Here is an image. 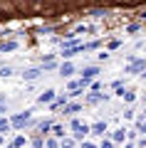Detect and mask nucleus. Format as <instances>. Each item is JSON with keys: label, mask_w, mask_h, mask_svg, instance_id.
<instances>
[{"label": "nucleus", "mask_w": 146, "mask_h": 148, "mask_svg": "<svg viewBox=\"0 0 146 148\" xmlns=\"http://www.w3.org/2000/svg\"><path fill=\"white\" fill-rule=\"evenodd\" d=\"M30 121H32V111L27 109V111H22V114H15V116L10 119V126H15V128H22V126H27Z\"/></svg>", "instance_id": "1"}, {"label": "nucleus", "mask_w": 146, "mask_h": 148, "mask_svg": "<svg viewBox=\"0 0 146 148\" xmlns=\"http://www.w3.org/2000/svg\"><path fill=\"white\" fill-rule=\"evenodd\" d=\"M72 131H74V138H84L89 133V126H87V123H82L79 119H74V121H72Z\"/></svg>", "instance_id": "2"}, {"label": "nucleus", "mask_w": 146, "mask_h": 148, "mask_svg": "<svg viewBox=\"0 0 146 148\" xmlns=\"http://www.w3.org/2000/svg\"><path fill=\"white\" fill-rule=\"evenodd\" d=\"M55 96H57V91H55V89H47V91H42V94L37 96V104H52Z\"/></svg>", "instance_id": "3"}, {"label": "nucleus", "mask_w": 146, "mask_h": 148, "mask_svg": "<svg viewBox=\"0 0 146 148\" xmlns=\"http://www.w3.org/2000/svg\"><path fill=\"white\" fill-rule=\"evenodd\" d=\"M146 69V62L144 59H131V64L126 67V74H134V72H144Z\"/></svg>", "instance_id": "4"}, {"label": "nucleus", "mask_w": 146, "mask_h": 148, "mask_svg": "<svg viewBox=\"0 0 146 148\" xmlns=\"http://www.w3.org/2000/svg\"><path fill=\"white\" fill-rule=\"evenodd\" d=\"M40 74H42V67H37V69H25V72H22V79H25V82H35Z\"/></svg>", "instance_id": "5"}, {"label": "nucleus", "mask_w": 146, "mask_h": 148, "mask_svg": "<svg viewBox=\"0 0 146 148\" xmlns=\"http://www.w3.org/2000/svg\"><path fill=\"white\" fill-rule=\"evenodd\" d=\"M97 74H99V67H84V69H82V79H84V82H92Z\"/></svg>", "instance_id": "6"}, {"label": "nucleus", "mask_w": 146, "mask_h": 148, "mask_svg": "<svg viewBox=\"0 0 146 148\" xmlns=\"http://www.w3.org/2000/svg\"><path fill=\"white\" fill-rule=\"evenodd\" d=\"M89 131L97 133V136H104V133H107V121H97L94 126H89Z\"/></svg>", "instance_id": "7"}, {"label": "nucleus", "mask_w": 146, "mask_h": 148, "mask_svg": "<svg viewBox=\"0 0 146 148\" xmlns=\"http://www.w3.org/2000/svg\"><path fill=\"white\" fill-rule=\"evenodd\" d=\"M60 74H62V77H69V74H74V64H72V62H64L62 67H60Z\"/></svg>", "instance_id": "8"}, {"label": "nucleus", "mask_w": 146, "mask_h": 148, "mask_svg": "<svg viewBox=\"0 0 146 148\" xmlns=\"http://www.w3.org/2000/svg\"><path fill=\"white\" fill-rule=\"evenodd\" d=\"M64 104H67V96H64V94H57V96H55V101H52V109H62Z\"/></svg>", "instance_id": "9"}, {"label": "nucleus", "mask_w": 146, "mask_h": 148, "mask_svg": "<svg viewBox=\"0 0 146 148\" xmlns=\"http://www.w3.org/2000/svg\"><path fill=\"white\" fill-rule=\"evenodd\" d=\"M124 136H126V131H124V128L114 131V133H111V143H121V141H124Z\"/></svg>", "instance_id": "10"}, {"label": "nucleus", "mask_w": 146, "mask_h": 148, "mask_svg": "<svg viewBox=\"0 0 146 148\" xmlns=\"http://www.w3.org/2000/svg\"><path fill=\"white\" fill-rule=\"evenodd\" d=\"M79 109H82L79 104H64V106H62V111H64V114H77Z\"/></svg>", "instance_id": "11"}, {"label": "nucleus", "mask_w": 146, "mask_h": 148, "mask_svg": "<svg viewBox=\"0 0 146 148\" xmlns=\"http://www.w3.org/2000/svg\"><path fill=\"white\" fill-rule=\"evenodd\" d=\"M12 49H17V42H3L0 45V52H12Z\"/></svg>", "instance_id": "12"}, {"label": "nucleus", "mask_w": 146, "mask_h": 148, "mask_svg": "<svg viewBox=\"0 0 146 148\" xmlns=\"http://www.w3.org/2000/svg\"><path fill=\"white\" fill-rule=\"evenodd\" d=\"M22 146H25V136H17L15 141L10 143V148H22Z\"/></svg>", "instance_id": "13"}, {"label": "nucleus", "mask_w": 146, "mask_h": 148, "mask_svg": "<svg viewBox=\"0 0 146 148\" xmlns=\"http://www.w3.org/2000/svg\"><path fill=\"white\" fill-rule=\"evenodd\" d=\"M60 148H74V138H62L60 141Z\"/></svg>", "instance_id": "14"}, {"label": "nucleus", "mask_w": 146, "mask_h": 148, "mask_svg": "<svg viewBox=\"0 0 146 148\" xmlns=\"http://www.w3.org/2000/svg\"><path fill=\"white\" fill-rule=\"evenodd\" d=\"M52 133L57 138H64V126H60V123H57V126H52Z\"/></svg>", "instance_id": "15"}, {"label": "nucleus", "mask_w": 146, "mask_h": 148, "mask_svg": "<svg viewBox=\"0 0 146 148\" xmlns=\"http://www.w3.org/2000/svg\"><path fill=\"white\" fill-rule=\"evenodd\" d=\"M10 128V119H0V131H8Z\"/></svg>", "instance_id": "16"}, {"label": "nucleus", "mask_w": 146, "mask_h": 148, "mask_svg": "<svg viewBox=\"0 0 146 148\" xmlns=\"http://www.w3.org/2000/svg\"><path fill=\"white\" fill-rule=\"evenodd\" d=\"M10 74H12L10 67H0V77H3V79H5V77H10Z\"/></svg>", "instance_id": "17"}, {"label": "nucleus", "mask_w": 146, "mask_h": 148, "mask_svg": "<svg viewBox=\"0 0 146 148\" xmlns=\"http://www.w3.org/2000/svg\"><path fill=\"white\" fill-rule=\"evenodd\" d=\"M40 131H42V133H47V131H52V123H50V121L40 123Z\"/></svg>", "instance_id": "18"}, {"label": "nucleus", "mask_w": 146, "mask_h": 148, "mask_svg": "<svg viewBox=\"0 0 146 148\" xmlns=\"http://www.w3.org/2000/svg\"><path fill=\"white\" fill-rule=\"evenodd\" d=\"M45 146H47V148H57V146H60V143H57V141H55V138H47V141H45Z\"/></svg>", "instance_id": "19"}, {"label": "nucleus", "mask_w": 146, "mask_h": 148, "mask_svg": "<svg viewBox=\"0 0 146 148\" xmlns=\"http://www.w3.org/2000/svg\"><path fill=\"white\" fill-rule=\"evenodd\" d=\"M141 30V25H129L126 27V32H129V35H134V32H139Z\"/></svg>", "instance_id": "20"}, {"label": "nucleus", "mask_w": 146, "mask_h": 148, "mask_svg": "<svg viewBox=\"0 0 146 148\" xmlns=\"http://www.w3.org/2000/svg\"><path fill=\"white\" fill-rule=\"evenodd\" d=\"M119 45H121L119 40H111V42H109V49H119Z\"/></svg>", "instance_id": "21"}, {"label": "nucleus", "mask_w": 146, "mask_h": 148, "mask_svg": "<svg viewBox=\"0 0 146 148\" xmlns=\"http://www.w3.org/2000/svg\"><path fill=\"white\" fill-rule=\"evenodd\" d=\"M136 126H139V131H141V133H146V121H139Z\"/></svg>", "instance_id": "22"}, {"label": "nucleus", "mask_w": 146, "mask_h": 148, "mask_svg": "<svg viewBox=\"0 0 146 148\" xmlns=\"http://www.w3.org/2000/svg\"><path fill=\"white\" fill-rule=\"evenodd\" d=\"M99 148H114V143H111V141H102Z\"/></svg>", "instance_id": "23"}, {"label": "nucleus", "mask_w": 146, "mask_h": 148, "mask_svg": "<svg viewBox=\"0 0 146 148\" xmlns=\"http://www.w3.org/2000/svg\"><path fill=\"white\" fill-rule=\"evenodd\" d=\"M82 148H97L94 143H89V141H82Z\"/></svg>", "instance_id": "24"}, {"label": "nucleus", "mask_w": 146, "mask_h": 148, "mask_svg": "<svg viewBox=\"0 0 146 148\" xmlns=\"http://www.w3.org/2000/svg\"><path fill=\"white\" fill-rule=\"evenodd\" d=\"M0 114H8V109H5V106H3V104H0Z\"/></svg>", "instance_id": "25"}, {"label": "nucleus", "mask_w": 146, "mask_h": 148, "mask_svg": "<svg viewBox=\"0 0 146 148\" xmlns=\"http://www.w3.org/2000/svg\"><path fill=\"white\" fill-rule=\"evenodd\" d=\"M3 143H5V136H3V133H0V146H3Z\"/></svg>", "instance_id": "26"}, {"label": "nucleus", "mask_w": 146, "mask_h": 148, "mask_svg": "<svg viewBox=\"0 0 146 148\" xmlns=\"http://www.w3.org/2000/svg\"><path fill=\"white\" fill-rule=\"evenodd\" d=\"M37 3H40V0H37Z\"/></svg>", "instance_id": "27"}, {"label": "nucleus", "mask_w": 146, "mask_h": 148, "mask_svg": "<svg viewBox=\"0 0 146 148\" xmlns=\"http://www.w3.org/2000/svg\"><path fill=\"white\" fill-rule=\"evenodd\" d=\"M144 116H146V114H144Z\"/></svg>", "instance_id": "28"}]
</instances>
